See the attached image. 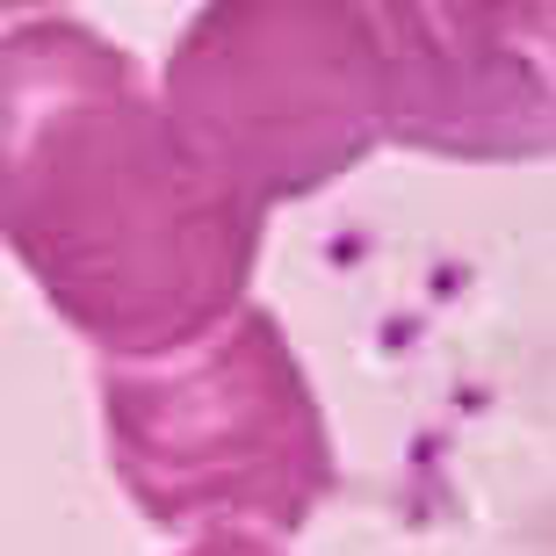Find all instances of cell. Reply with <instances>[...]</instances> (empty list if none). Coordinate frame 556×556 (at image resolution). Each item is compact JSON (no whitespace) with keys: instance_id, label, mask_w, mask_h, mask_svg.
Instances as JSON below:
<instances>
[{"instance_id":"obj_1","label":"cell","mask_w":556,"mask_h":556,"mask_svg":"<svg viewBox=\"0 0 556 556\" xmlns=\"http://www.w3.org/2000/svg\"><path fill=\"white\" fill-rule=\"evenodd\" d=\"M268 217L195 166L138 51L80 15L0 37V247L102 362H152L247 304Z\"/></svg>"},{"instance_id":"obj_2","label":"cell","mask_w":556,"mask_h":556,"mask_svg":"<svg viewBox=\"0 0 556 556\" xmlns=\"http://www.w3.org/2000/svg\"><path fill=\"white\" fill-rule=\"evenodd\" d=\"M94 397L116 484L166 535H296L340 484L318 391L261 304H239L181 354L102 362Z\"/></svg>"},{"instance_id":"obj_4","label":"cell","mask_w":556,"mask_h":556,"mask_svg":"<svg viewBox=\"0 0 556 556\" xmlns=\"http://www.w3.org/2000/svg\"><path fill=\"white\" fill-rule=\"evenodd\" d=\"M383 144L433 160L549 152V8H376Z\"/></svg>"},{"instance_id":"obj_3","label":"cell","mask_w":556,"mask_h":556,"mask_svg":"<svg viewBox=\"0 0 556 556\" xmlns=\"http://www.w3.org/2000/svg\"><path fill=\"white\" fill-rule=\"evenodd\" d=\"M203 174L268 217L383 144V37L354 0H217L152 87Z\"/></svg>"},{"instance_id":"obj_5","label":"cell","mask_w":556,"mask_h":556,"mask_svg":"<svg viewBox=\"0 0 556 556\" xmlns=\"http://www.w3.org/2000/svg\"><path fill=\"white\" fill-rule=\"evenodd\" d=\"M181 556H282L268 535H203V542H188Z\"/></svg>"}]
</instances>
